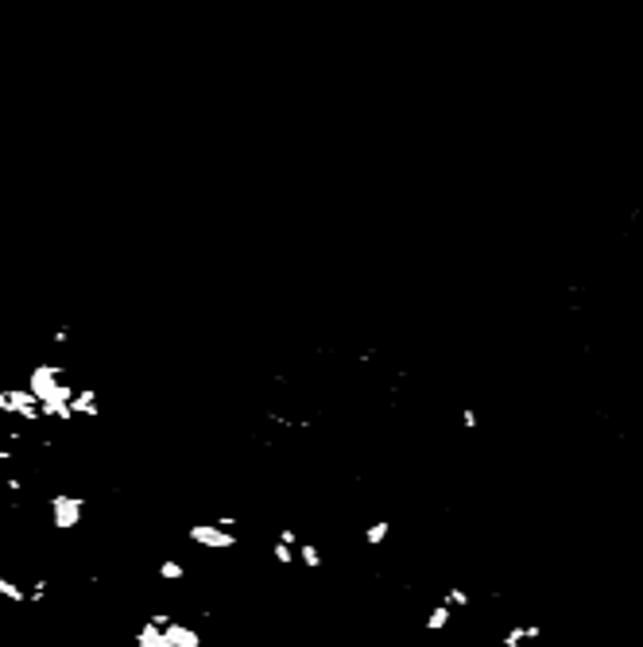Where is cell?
<instances>
[{
    "instance_id": "cell-23",
    "label": "cell",
    "mask_w": 643,
    "mask_h": 647,
    "mask_svg": "<svg viewBox=\"0 0 643 647\" xmlns=\"http://www.w3.org/2000/svg\"><path fill=\"white\" fill-rule=\"evenodd\" d=\"M0 438H4V434H0Z\"/></svg>"
},
{
    "instance_id": "cell-15",
    "label": "cell",
    "mask_w": 643,
    "mask_h": 647,
    "mask_svg": "<svg viewBox=\"0 0 643 647\" xmlns=\"http://www.w3.org/2000/svg\"><path fill=\"white\" fill-rule=\"evenodd\" d=\"M47 589H51V582H47V578H39V582L28 589V604H43L47 601Z\"/></svg>"
},
{
    "instance_id": "cell-17",
    "label": "cell",
    "mask_w": 643,
    "mask_h": 647,
    "mask_svg": "<svg viewBox=\"0 0 643 647\" xmlns=\"http://www.w3.org/2000/svg\"><path fill=\"white\" fill-rule=\"evenodd\" d=\"M477 422H481V419H477V411H473V407H465V411H461V427H465V430H473Z\"/></svg>"
},
{
    "instance_id": "cell-11",
    "label": "cell",
    "mask_w": 643,
    "mask_h": 647,
    "mask_svg": "<svg viewBox=\"0 0 643 647\" xmlns=\"http://www.w3.org/2000/svg\"><path fill=\"white\" fill-rule=\"evenodd\" d=\"M159 578H163V582H183L186 566L178 558H159Z\"/></svg>"
},
{
    "instance_id": "cell-5",
    "label": "cell",
    "mask_w": 643,
    "mask_h": 647,
    "mask_svg": "<svg viewBox=\"0 0 643 647\" xmlns=\"http://www.w3.org/2000/svg\"><path fill=\"white\" fill-rule=\"evenodd\" d=\"M97 392H89V388H78L70 400V415H81V419H97Z\"/></svg>"
},
{
    "instance_id": "cell-3",
    "label": "cell",
    "mask_w": 643,
    "mask_h": 647,
    "mask_svg": "<svg viewBox=\"0 0 643 647\" xmlns=\"http://www.w3.org/2000/svg\"><path fill=\"white\" fill-rule=\"evenodd\" d=\"M62 388V368L59 364H35L28 376V392L35 395L39 403L43 400H55V392Z\"/></svg>"
},
{
    "instance_id": "cell-20",
    "label": "cell",
    "mask_w": 643,
    "mask_h": 647,
    "mask_svg": "<svg viewBox=\"0 0 643 647\" xmlns=\"http://www.w3.org/2000/svg\"><path fill=\"white\" fill-rule=\"evenodd\" d=\"M66 337H70V330H55L51 342H55V345H66Z\"/></svg>"
},
{
    "instance_id": "cell-10",
    "label": "cell",
    "mask_w": 643,
    "mask_h": 647,
    "mask_svg": "<svg viewBox=\"0 0 643 647\" xmlns=\"http://www.w3.org/2000/svg\"><path fill=\"white\" fill-rule=\"evenodd\" d=\"M450 620H453V609H446V604H434L431 617H426V632H442Z\"/></svg>"
},
{
    "instance_id": "cell-4",
    "label": "cell",
    "mask_w": 643,
    "mask_h": 647,
    "mask_svg": "<svg viewBox=\"0 0 643 647\" xmlns=\"http://www.w3.org/2000/svg\"><path fill=\"white\" fill-rule=\"evenodd\" d=\"M163 636H167L171 647H202V632L190 624H183V620H167L163 624Z\"/></svg>"
},
{
    "instance_id": "cell-6",
    "label": "cell",
    "mask_w": 643,
    "mask_h": 647,
    "mask_svg": "<svg viewBox=\"0 0 643 647\" xmlns=\"http://www.w3.org/2000/svg\"><path fill=\"white\" fill-rule=\"evenodd\" d=\"M132 640H136V647H171V643H167V636H163V628L155 624V620H147V624H140V628H136V636H132Z\"/></svg>"
},
{
    "instance_id": "cell-8",
    "label": "cell",
    "mask_w": 643,
    "mask_h": 647,
    "mask_svg": "<svg viewBox=\"0 0 643 647\" xmlns=\"http://www.w3.org/2000/svg\"><path fill=\"white\" fill-rule=\"evenodd\" d=\"M0 597H4V601H12V604H28V589L16 585L12 578H4V574H0Z\"/></svg>"
},
{
    "instance_id": "cell-14",
    "label": "cell",
    "mask_w": 643,
    "mask_h": 647,
    "mask_svg": "<svg viewBox=\"0 0 643 647\" xmlns=\"http://www.w3.org/2000/svg\"><path fill=\"white\" fill-rule=\"evenodd\" d=\"M271 558H275L279 566H291V562H295V546H287V543H279V539H275V543H271Z\"/></svg>"
},
{
    "instance_id": "cell-2",
    "label": "cell",
    "mask_w": 643,
    "mask_h": 647,
    "mask_svg": "<svg viewBox=\"0 0 643 647\" xmlns=\"http://www.w3.org/2000/svg\"><path fill=\"white\" fill-rule=\"evenodd\" d=\"M190 543L194 546H205V551H233L241 539H237V531H225L217 524H190Z\"/></svg>"
},
{
    "instance_id": "cell-21",
    "label": "cell",
    "mask_w": 643,
    "mask_h": 647,
    "mask_svg": "<svg viewBox=\"0 0 643 647\" xmlns=\"http://www.w3.org/2000/svg\"><path fill=\"white\" fill-rule=\"evenodd\" d=\"M0 461H12V450H8V446H0Z\"/></svg>"
},
{
    "instance_id": "cell-7",
    "label": "cell",
    "mask_w": 643,
    "mask_h": 647,
    "mask_svg": "<svg viewBox=\"0 0 643 647\" xmlns=\"http://www.w3.org/2000/svg\"><path fill=\"white\" fill-rule=\"evenodd\" d=\"M39 419H59V422H66V419H74V415H70V403L43 400V403H39Z\"/></svg>"
},
{
    "instance_id": "cell-19",
    "label": "cell",
    "mask_w": 643,
    "mask_h": 647,
    "mask_svg": "<svg viewBox=\"0 0 643 647\" xmlns=\"http://www.w3.org/2000/svg\"><path fill=\"white\" fill-rule=\"evenodd\" d=\"M4 485H8V493H20V488H23V480H20V477H8Z\"/></svg>"
},
{
    "instance_id": "cell-22",
    "label": "cell",
    "mask_w": 643,
    "mask_h": 647,
    "mask_svg": "<svg viewBox=\"0 0 643 647\" xmlns=\"http://www.w3.org/2000/svg\"><path fill=\"white\" fill-rule=\"evenodd\" d=\"M0 531H4V516H0Z\"/></svg>"
},
{
    "instance_id": "cell-18",
    "label": "cell",
    "mask_w": 643,
    "mask_h": 647,
    "mask_svg": "<svg viewBox=\"0 0 643 647\" xmlns=\"http://www.w3.org/2000/svg\"><path fill=\"white\" fill-rule=\"evenodd\" d=\"M213 524H217V527H225V531H233L237 524H241V519H237V516H217Z\"/></svg>"
},
{
    "instance_id": "cell-9",
    "label": "cell",
    "mask_w": 643,
    "mask_h": 647,
    "mask_svg": "<svg viewBox=\"0 0 643 647\" xmlns=\"http://www.w3.org/2000/svg\"><path fill=\"white\" fill-rule=\"evenodd\" d=\"M295 558H299L307 570H318L322 566V551H318L314 543H299V546H295Z\"/></svg>"
},
{
    "instance_id": "cell-1",
    "label": "cell",
    "mask_w": 643,
    "mask_h": 647,
    "mask_svg": "<svg viewBox=\"0 0 643 647\" xmlns=\"http://www.w3.org/2000/svg\"><path fill=\"white\" fill-rule=\"evenodd\" d=\"M81 516H86V500L74 493H55L51 496V524L55 531H74L81 524Z\"/></svg>"
},
{
    "instance_id": "cell-12",
    "label": "cell",
    "mask_w": 643,
    "mask_h": 647,
    "mask_svg": "<svg viewBox=\"0 0 643 647\" xmlns=\"http://www.w3.org/2000/svg\"><path fill=\"white\" fill-rule=\"evenodd\" d=\"M387 535H392V524H384V519H380V524H368L365 527V543L368 546H380Z\"/></svg>"
},
{
    "instance_id": "cell-16",
    "label": "cell",
    "mask_w": 643,
    "mask_h": 647,
    "mask_svg": "<svg viewBox=\"0 0 643 647\" xmlns=\"http://www.w3.org/2000/svg\"><path fill=\"white\" fill-rule=\"evenodd\" d=\"M275 539H279V543H287V546H299V531H295V527H279Z\"/></svg>"
},
{
    "instance_id": "cell-13",
    "label": "cell",
    "mask_w": 643,
    "mask_h": 647,
    "mask_svg": "<svg viewBox=\"0 0 643 647\" xmlns=\"http://www.w3.org/2000/svg\"><path fill=\"white\" fill-rule=\"evenodd\" d=\"M442 604H446V609H465L469 593H465V589H457V585H450L446 593H442Z\"/></svg>"
}]
</instances>
